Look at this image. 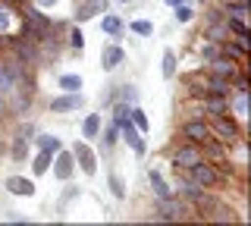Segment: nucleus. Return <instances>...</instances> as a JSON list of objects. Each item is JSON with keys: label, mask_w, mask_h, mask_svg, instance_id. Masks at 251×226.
<instances>
[{"label": "nucleus", "mask_w": 251, "mask_h": 226, "mask_svg": "<svg viewBox=\"0 0 251 226\" xmlns=\"http://www.w3.org/2000/svg\"><path fill=\"white\" fill-rule=\"evenodd\" d=\"M100 151L104 154H110L116 148V142H120V126H116V123H107V126H100Z\"/></svg>", "instance_id": "22"}, {"label": "nucleus", "mask_w": 251, "mask_h": 226, "mask_svg": "<svg viewBox=\"0 0 251 226\" xmlns=\"http://www.w3.org/2000/svg\"><path fill=\"white\" fill-rule=\"evenodd\" d=\"M110 192H113V198H126V182L120 179V173H110Z\"/></svg>", "instance_id": "33"}, {"label": "nucleus", "mask_w": 251, "mask_h": 226, "mask_svg": "<svg viewBox=\"0 0 251 226\" xmlns=\"http://www.w3.org/2000/svg\"><path fill=\"white\" fill-rule=\"evenodd\" d=\"M179 135L185 138V142H192V145H204L210 138V129H207V120H185L182 126H179Z\"/></svg>", "instance_id": "11"}, {"label": "nucleus", "mask_w": 251, "mask_h": 226, "mask_svg": "<svg viewBox=\"0 0 251 226\" xmlns=\"http://www.w3.org/2000/svg\"><path fill=\"white\" fill-rule=\"evenodd\" d=\"M207 95L229 98V95H232V82H229V79H217V75H207Z\"/></svg>", "instance_id": "26"}, {"label": "nucleus", "mask_w": 251, "mask_h": 226, "mask_svg": "<svg viewBox=\"0 0 251 226\" xmlns=\"http://www.w3.org/2000/svg\"><path fill=\"white\" fill-rule=\"evenodd\" d=\"M204 38H210V41L223 44V41H232V32L226 22H207V28H204Z\"/></svg>", "instance_id": "23"}, {"label": "nucleus", "mask_w": 251, "mask_h": 226, "mask_svg": "<svg viewBox=\"0 0 251 226\" xmlns=\"http://www.w3.org/2000/svg\"><path fill=\"white\" fill-rule=\"evenodd\" d=\"M123 60H126V50L116 41L100 48V69H104V73H116V69L123 66Z\"/></svg>", "instance_id": "12"}, {"label": "nucleus", "mask_w": 251, "mask_h": 226, "mask_svg": "<svg viewBox=\"0 0 251 226\" xmlns=\"http://www.w3.org/2000/svg\"><path fill=\"white\" fill-rule=\"evenodd\" d=\"M13 35H19V6L0 3V44H10Z\"/></svg>", "instance_id": "5"}, {"label": "nucleus", "mask_w": 251, "mask_h": 226, "mask_svg": "<svg viewBox=\"0 0 251 226\" xmlns=\"http://www.w3.org/2000/svg\"><path fill=\"white\" fill-rule=\"evenodd\" d=\"M3 189L10 192V195H16V198H31L38 185L31 182L28 176H16V173H13V176H6V179H3Z\"/></svg>", "instance_id": "14"}, {"label": "nucleus", "mask_w": 251, "mask_h": 226, "mask_svg": "<svg viewBox=\"0 0 251 226\" xmlns=\"http://www.w3.org/2000/svg\"><path fill=\"white\" fill-rule=\"evenodd\" d=\"M57 88L60 91H82L85 88V79L78 73H63V75H57Z\"/></svg>", "instance_id": "25"}, {"label": "nucleus", "mask_w": 251, "mask_h": 226, "mask_svg": "<svg viewBox=\"0 0 251 226\" xmlns=\"http://www.w3.org/2000/svg\"><path fill=\"white\" fill-rule=\"evenodd\" d=\"M195 50H198L201 66H204V63H210L214 57H220V44H217V41H210V38H204V35H198V44H195Z\"/></svg>", "instance_id": "20"}, {"label": "nucleus", "mask_w": 251, "mask_h": 226, "mask_svg": "<svg viewBox=\"0 0 251 226\" xmlns=\"http://www.w3.org/2000/svg\"><path fill=\"white\" fill-rule=\"evenodd\" d=\"M116 100H123V104H138V88L135 85H120V88H116Z\"/></svg>", "instance_id": "31"}, {"label": "nucleus", "mask_w": 251, "mask_h": 226, "mask_svg": "<svg viewBox=\"0 0 251 226\" xmlns=\"http://www.w3.org/2000/svg\"><path fill=\"white\" fill-rule=\"evenodd\" d=\"M129 32H135L141 38H151L154 35V22H148V19H132L129 22Z\"/></svg>", "instance_id": "32"}, {"label": "nucleus", "mask_w": 251, "mask_h": 226, "mask_svg": "<svg viewBox=\"0 0 251 226\" xmlns=\"http://www.w3.org/2000/svg\"><path fill=\"white\" fill-rule=\"evenodd\" d=\"M116 3H132V0H116Z\"/></svg>", "instance_id": "36"}, {"label": "nucleus", "mask_w": 251, "mask_h": 226, "mask_svg": "<svg viewBox=\"0 0 251 226\" xmlns=\"http://www.w3.org/2000/svg\"><path fill=\"white\" fill-rule=\"evenodd\" d=\"M129 120H132V126H135L138 132H148V129H151V123H148V113L141 110V104H132V107H129Z\"/></svg>", "instance_id": "27"}, {"label": "nucleus", "mask_w": 251, "mask_h": 226, "mask_svg": "<svg viewBox=\"0 0 251 226\" xmlns=\"http://www.w3.org/2000/svg\"><path fill=\"white\" fill-rule=\"evenodd\" d=\"M160 73H163V79H167V82L176 79V73H179V57H176V50H173V48L163 50V66H160Z\"/></svg>", "instance_id": "24"}, {"label": "nucleus", "mask_w": 251, "mask_h": 226, "mask_svg": "<svg viewBox=\"0 0 251 226\" xmlns=\"http://www.w3.org/2000/svg\"><path fill=\"white\" fill-rule=\"evenodd\" d=\"M201 223H242V220L235 217V210L226 204L223 198H220L217 204L207 210V214H201Z\"/></svg>", "instance_id": "13"}, {"label": "nucleus", "mask_w": 251, "mask_h": 226, "mask_svg": "<svg viewBox=\"0 0 251 226\" xmlns=\"http://www.w3.org/2000/svg\"><path fill=\"white\" fill-rule=\"evenodd\" d=\"M82 107H85V95H82V91H63V95L50 98L47 110H50V113H78Z\"/></svg>", "instance_id": "6"}, {"label": "nucleus", "mask_w": 251, "mask_h": 226, "mask_svg": "<svg viewBox=\"0 0 251 226\" xmlns=\"http://www.w3.org/2000/svg\"><path fill=\"white\" fill-rule=\"evenodd\" d=\"M148 182H151V192H154V198H170L173 195V185L167 182V179H163V173L160 170H148Z\"/></svg>", "instance_id": "19"}, {"label": "nucleus", "mask_w": 251, "mask_h": 226, "mask_svg": "<svg viewBox=\"0 0 251 226\" xmlns=\"http://www.w3.org/2000/svg\"><path fill=\"white\" fill-rule=\"evenodd\" d=\"M207 129H210V138H217V142H220V145H226V148H232L235 142L248 138V129H245V126H239V123H235L229 113L207 116Z\"/></svg>", "instance_id": "2"}, {"label": "nucleus", "mask_w": 251, "mask_h": 226, "mask_svg": "<svg viewBox=\"0 0 251 226\" xmlns=\"http://www.w3.org/2000/svg\"><path fill=\"white\" fill-rule=\"evenodd\" d=\"M192 220H198V214L185 198H179V195L154 198V223H192Z\"/></svg>", "instance_id": "1"}, {"label": "nucleus", "mask_w": 251, "mask_h": 226, "mask_svg": "<svg viewBox=\"0 0 251 226\" xmlns=\"http://www.w3.org/2000/svg\"><path fill=\"white\" fill-rule=\"evenodd\" d=\"M66 48H73L82 53L85 50V35H82V25H75L73 22V28H69V35H66Z\"/></svg>", "instance_id": "29"}, {"label": "nucleus", "mask_w": 251, "mask_h": 226, "mask_svg": "<svg viewBox=\"0 0 251 226\" xmlns=\"http://www.w3.org/2000/svg\"><path fill=\"white\" fill-rule=\"evenodd\" d=\"M50 160H53V154L38 151V154H35V160H31V173H35V176H44L47 170H50Z\"/></svg>", "instance_id": "28"}, {"label": "nucleus", "mask_w": 251, "mask_h": 226, "mask_svg": "<svg viewBox=\"0 0 251 226\" xmlns=\"http://www.w3.org/2000/svg\"><path fill=\"white\" fill-rule=\"evenodd\" d=\"M173 19H176L179 25H188V22L195 19V6H188V0L179 3V6H173Z\"/></svg>", "instance_id": "30"}, {"label": "nucleus", "mask_w": 251, "mask_h": 226, "mask_svg": "<svg viewBox=\"0 0 251 226\" xmlns=\"http://www.w3.org/2000/svg\"><path fill=\"white\" fill-rule=\"evenodd\" d=\"M73 157H75V167L82 170L85 176L98 173V151L91 148V142H75L73 145Z\"/></svg>", "instance_id": "7"}, {"label": "nucleus", "mask_w": 251, "mask_h": 226, "mask_svg": "<svg viewBox=\"0 0 251 226\" xmlns=\"http://www.w3.org/2000/svg\"><path fill=\"white\" fill-rule=\"evenodd\" d=\"M100 32H104L107 38H123V32H126V22L116 16V13H104V16H100Z\"/></svg>", "instance_id": "18"}, {"label": "nucleus", "mask_w": 251, "mask_h": 226, "mask_svg": "<svg viewBox=\"0 0 251 226\" xmlns=\"http://www.w3.org/2000/svg\"><path fill=\"white\" fill-rule=\"evenodd\" d=\"M182 85L188 88V95H192V98H204V95H207V73H204V69L188 73V75H182Z\"/></svg>", "instance_id": "16"}, {"label": "nucleus", "mask_w": 251, "mask_h": 226, "mask_svg": "<svg viewBox=\"0 0 251 226\" xmlns=\"http://www.w3.org/2000/svg\"><path fill=\"white\" fill-rule=\"evenodd\" d=\"M163 3H167V6H170V10H173V6H179V3H185V0H163Z\"/></svg>", "instance_id": "35"}, {"label": "nucleus", "mask_w": 251, "mask_h": 226, "mask_svg": "<svg viewBox=\"0 0 251 226\" xmlns=\"http://www.w3.org/2000/svg\"><path fill=\"white\" fill-rule=\"evenodd\" d=\"M100 126H104V113H85V120H82V138H85V142H98Z\"/></svg>", "instance_id": "17"}, {"label": "nucleus", "mask_w": 251, "mask_h": 226, "mask_svg": "<svg viewBox=\"0 0 251 226\" xmlns=\"http://www.w3.org/2000/svg\"><path fill=\"white\" fill-rule=\"evenodd\" d=\"M31 145L38 148V151H47V154H57L60 148H63V142L57 135H50V132H35V138H31Z\"/></svg>", "instance_id": "21"}, {"label": "nucleus", "mask_w": 251, "mask_h": 226, "mask_svg": "<svg viewBox=\"0 0 251 226\" xmlns=\"http://www.w3.org/2000/svg\"><path fill=\"white\" fill-rule=\"evenodd\" d=\"M185 176L192 179L195 185H201V189H214V192H223V185L229 182V179L220 173V170H217V167H214V163H210L207 157L198 160L195 167H188V170H185Z\"/></svg>", "instance_id": "3"}, {"label": "nucleus", "mask_w": 251, "mask_h": 226, "mask_svg": "<svg viewBox=\"0 0 251 226\" xmlns=\"http://www.w3.org/2000/svg\"><path fill=\"white\" fill-rule=\"evenodd\" d=\"M120 142H126V145H129L135 157H145V154H148V142H145V132H138L135 126H132V120H126L123 126H120Z\"/></svg>", "instance_id": "9"}, {"label": "nucleus", "mask_w": 251, "mask_h": 226, "mask_svg": "<svg viewBox=\"0 0 251 226\" xmlns=\"http://www.w3.org/2000/svg\"><path fill=\"white\" fill-rule=\"evenodd\" d=\"M207 22H223V6H214V10H207Z\"/></svg>", "instance_id": "34"}, {"label": "nucleus", "mask_w": 251, "mask_h": 226, "mask_svg": "<svg viewBox=\"0 0 251 226\" xmlns=\"http://www.w3.org/2000/svg\"><path fill=\"white\" fill-rule=\"evenodd\" d=\"M198 160H204L201 148L192 145V142H185V138L179 145L170 148V167H176V170H188V167H195Z\"/></svg>", "instance_id": "4"}, {"label": "nucleus", "mask_w": 251, "mask_h": 226, "mask_svg": "<svg viewBox=\"0 0 251 226\" xmlns=\"http://www.w3.org/2000/svg\"><path fill=\"white\" fill-rule=\"evenodd\" d=\"M50 163H53V179H60V182H69V179L75 176V157H73V151H66V148H60Z\"/></svg>", "instance_id": "10"}, {"label": "nucleus", "mask_w": 251, "mask_h": 226, "mask_svg": "<svg viewBox=\"0 0 251 226\" xmlns=\"http://www.w3.org/2000/svg\"><path fill=\"white\" fill-rule=\"evenodd\" d=\"M229 116L248 129V91H232L229 95Z\"/></svg>", "instance_id": "15"}, {"label": "nucleus", "mask_w": 251, "mask_h": 226, "mask_svg": "<svg viewBox=\"0 0 251 226\" xmlns=\"http://www.w3.org/2000/svg\"><path fill=\"white\" fill-rule=\"evenodd\" d=\"M107 10H110V0H78L75 10H73V22L82 25V22L100 16V13H107Z\"/></svg>", "instance_id": "8"}]
</instances>
